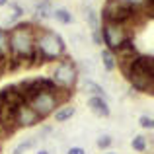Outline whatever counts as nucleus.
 <instances>
[{
    "label": "nucleus",
    "instance_id": "nucleus-1",
    "mask_svg": "<svg viewBox=\"0 0 154 154\" xmlns=\"http://www.w3.org/2000/svg\"><path fill=\"white\" fill-rule=\"evenodd\" d=\"M8 49H10V60L8 68H16L23 64V60H31L35 51V26L23 22L14 26L8 31Z\"/></svg>",
    "mask_w": 154,
    "mask_h": 154
},
{
    "label": "nucleus",
    "instance_id": "nucleus-2",
    "mask_svg": "<svg viewBox=\"0 0 154 154\" xmlns=\"http://www.w3.org/2000/svg\"><path fill=\"white\" fill-rule=\"evenodd\" d=\"M117 64L121 66L123 74L127 76V80L131 82V86L139 92H152L154 84V60L152 57L146 55H137L129 60H117Z\"/></svg>",
    "mask_w": 154,
    "mask_h": 154
},
{
    "label": "nucleus",
    "instance_id": "nucleus-3",
    "mask_svg": "<svg viewBox=\"0 0 154 154\" xmlns=\"http://www.w3.org/2000/svg\"><path fill=\"white\" fill-rule=\"evenodd\" d=\"M64 41L59 33L41 27V29H35V51L31 57V66H37V64L49 63V60H57L64 55Z\"/></svg>",
    "mask_w": 154,
    "mask_h": 154
},
{
    "label": "nucleus",
    "instance_id": "nucleus-4",
    "mask_svg": "<svg viewBox=\"0 0 154 154\" xmlns=\"http://www.w3.org/2000/svg\"><path fill=\"white\" fill-rule=\"evenodd\" d=\"M143 10H133V8H127L123 4L115 2V0H107L102 10V18L103 23H119V26H127L131 23L137 16Z\"/></svg>",
    "mask_w": 154,
    "mask_h": 154
},
{
    "label": "nucleus",
    "instance_id": "nucleus-5",
    "mask_svg": "<svg viewBox=\"0 0 154 154\" xmlns=\"http://www.w3.org/2000/svg\"><path fill=\"white\" fill-rule=\"evenodd\" d=\"M100 33H102L103 45L113 55L131 39V35L127 31V26H119V23H103V26H100Z\"/></svg>",
    "mask_w": 154,
    "mask_h": 154
},
{
    "label": "nucleus",
    "instance_id": "nucleus-6",
    "mask_svg": "<svg viewBox=\"0 0 154 154\" xmlns=\"http://www.w3.org/2000/svg\"><path fill=\"white\" fill-rule=\"evenodd\" d=\"M51 80L57 84V88L72 92L76 80H78V68H76V64L72 63L70 59H63V60H60V63L55 66Z\"/></svg>",
    "mask_w": 154,
    "mask_h": 154
},
{
    "label": "nucleus",
    "instance_id": "nucleus-7",
    "mask_svg": "<svg viewBox=\"0 0 154 154\" xmlns=\"http://www.w3.org/2000/svg\"><path fill=\"white\" fill-rule=\"evenodd\" d=\"M26 103L29 105L41 119H45L47 115H51V113L60 105L59 98H57V92H39V94L31 96Z\"/></svg>",
    "mask_w": 154,
    "mask_h": 154
},
{
    "label": "nucleus",
    "instance_id": "nucleus-8",
    "mask_svg": "<svg viewBox=\"0 0 154 154\" xmlns=\"http://www.w3.org/2000/svg\"><path fill=\"white\" fill-rule=\"evenodd\" d=\"M41 121V117L33 111L26 102H22L16 107V113H14V123L16 127H33Z\"/></svg>",
    "mask_w": 154,
    "mask_h": 154
},
{
    "label": "nucleus",
    "instance_id": "nucleus-9",
    "mask_svg": "<svg viewBox=\"0 0 154 154\" xmlns=\"http://www.w3.org/2000/svg\"><path fill=\"white\" fill-rule=\"evenodd\" d=\"M22 102H26L22 96V90L20 86L12 84V86H6L0 90V103L2 105H8V107H18Z\"/></svg>",
    "mask_w": 154,
    "mask_h": 154
},
{
    "label": "nucleus",
    "instance_id": "nucleus-10",
    "mask_svg": "<svg viewBox=\"0 0 154 154\" xmlns=\"http://www.w3.org/2000/svg\"><path fill=\"white\" fill-rule=\"evenodd\" d=\"M88 107L92 109V113L98 117H107L109 115V103L107 100L102 98V96H92L88 100Z\"/></svg>",
    "mask_w": 154,
    "mask_h": 154
},
{
    "label": "nucleus",
    "instance_id": "nucleus-11",
    "mask_svg": "<svg viewBox=\"0 0 154 154\" xmlns=\"http://www.w3.org/2000/svg\"><path fill=\"white\" fill-rule=\"evenodd\" d=\"M8 60H10V49H8V31L0 27V72L8 68Z\"/></svg>",
    "mask_w": 154,
    "mask_h": 154
},
{
    "label": "nucleus",
    "instance_id": "nucleus-12",
    "mask_svg": "<svg viewBox=\"0 0 154 154\" xmlns=\"http://www.w3.org/2000/svg\"><path fill=\"white\" fill-rule=\"evenodd\" d=\"M76 113V109L72 107V105H64V107H60L59 111H55V121H59V123H64V121H68L72 115Z\"/></svg>",
    "mask_w": 154,
    "mask_h": 154
},
{
    "label": "nucleus",
    "instance_id": "nucleus-13",
    "mask_svg": "<svg viewBox=\"0 0 154 154\" xmlns=\"http://www.w3.org/2000/svg\"><path fill=\"white\" fill-rule=\"evenodd\" d=\"M102 63H103V66H105V70H115V66H117V59H115V55H113L111 51H107V49H103L102 51Z\"/></svg>",
    "mask_w": 154,
    "mask_h": 154
},
{
    "label": "nucleus",
    "instance_id": "nucleus-14",
    "mask_svg": "<svg viewBox=\"0 0 154 154\" xmlns=\"http://www.w3.org/2000/svg\"><path fill=\"white\" fill-rule=\"evenodd\" d=\"M115 2L123 4L127 8H133V10H144V8L152 6V4H148V0H115Z\"/></svg>",
    "mask_w": 154,
    "mask_h": 154
},
{
    "label": "nucleus",
    "instance_id": "nucleus-15",
    "mask_svg": "<svg viewBox=\"0 0 154 154\" xmlns=\"http://www.w3.org/2000/svg\"><path fill=\"white\" fill-rule=\"evenodd\" d=\"M53 18L59 20L60 23H72V22H74L72 14H70L68 10H64V8H59V10H55V12H53Z\"/></svg>",
    "mask_w": 154,
    "mask_h": 154
},
{
    "label": "nucleus",
    "instance_id": "nucleus-16",
    "mask_svg": "<svg viewBox=\"0 0 154 154\" xmlns=\"http://www.w3.org/2000/svg\"><path fill=\"white\" fill-rule=\"evenodd\" d=\"M86 22L90 23L92 29H100V14L96 10H92V8H86Z\"/></svg>",
    "mask_w": 154,
    "mask_h": 154
},
{
    "label": "nucleus",
    "instance_id": "nucleus-17",
    "mask_svg": "<svg viewBox=\"0 0 154 154\" xmlns=\"http://www.w3.org/2000/svg\"><path fill=\"white\" fill-rule=\"evenodd\" d=\"M84 90L90 92V94H94V96H102L103 98V88L100 86V84L92 82V80H86V82H84Z\"/></svg>",
    "mask_w": 154,
    "mask_h": 154
},
{
    "label": "nucleus",
    "instance_id": "nucleus-18",
    "mask_svg": "<svg viewBox=\"0 0 154 154\" xmlns=\"http://www.w3.org/2000/svg\"><path fill=\"white\" fill-rule=\"evenodd\" d=\"M35 12H37V18H39V20H45V18H49V16H53V10L49 8V4H47V2L37 4Z\"/></svg>",
    "mask_w": 154,
    "mask_h": 154
},
{
    "label": "nucleus",
    "instance_id": "nucleus-19",
    "mask_svg": "<svg viewBox=\"0 0 154 154\" xmlns=\"http://www.w3.org/2000/svg\"><path fill=\"white\" fill-rule=\"evenodd\" d=\"M131 146L135 148L137 152H144V150H146V139H144V137H140V135L135 137V139L131 140Z\"/></svg>",
    "mask_w": 154,
    "mask_h": 154
},
{
    "label": "nucleus",
    "instance_id": "nucleus-20",
    "mask_svg": "<svg viewBox=\"0 0 154 154\" xmlns=\"http://www.w3.org/2000/svg\"><path fill=\"white\" fill-rule=\"evenodd\" d=\"M33 144H35V140H33V139H27V140H22V143H20L18 146L14 148V154H23V152H26V150H29V148L33 146Z\"/></svg>",
    "mask_w": 154,
    "mask_h": 154
},
{
    "label": "nucleus",
    "instance_id": "nucleus-21",
    "mask_svg": "<svg viewBox=\"0 0 154 154\" xmlns=\"http://www.w3.org/2000/svg\"><path fill=\"white\" fill-rule=\"evenodd\" d=\"M140 127H143V129H152V127H154V121H152V117H146V115H143V117H140Z\"/></svg>",
    "mask_w": 154,
    "mask_h": 154
},
{
    "label": "nucleus",
    "instance_id": "nucleus-22",
    "mask_svg": "<svg viewBox=\"0 0 154 154\" xmlns=\"http://www.w3.org/2000/svg\"><path fill=\"white\" fill-rule=\"evenodd\" d=\"M109 144H111V137L103 135V137H100V139H98V146L100 148H107Z\"/></svg>",
    "mask_w": 154,
    "mask_h": 154
},
{
    "label": "nucleus",
    "instance_id": "nucleus-23",
    "mask_svg": "<svg viewBox=\"0 0 154 154\" xmlns=\"http://www.w3.org/2000/svg\"><path fill=\"white\" fill-rule=\"evenodd\" d=\"M94 43H96V45H102V33H100V29H96L94 31Z\"/></svg>",
    "mask_w": 154,
    "mask_h": 154
},
{
    "label": "nucleus",
    "instance_id": "nucleus-24",
    "mask_svg": "<svg viewBox=\"0 0 154 154\" xmlns=\"http://www.w3.org/2000/svg\"><path fill=\"white\" fill-rule=\"evenodd\" d=\"M68 154H86V150H84V148H80V146H72L70 150H68Z\"/></svg>",
    "mask_w": 154,
    "mask_h": 154
},
{
    "label": "nucleus",
    "instance_id": "nucleus-25",
    "mask_svg": "<svg viewBox=\"0 0 154 154\" xmlns=\"http://www.w3.org/2000/svg\"><path fill=\"white\" fill-rule=\"evenodd\" d=\"M8 4V0H0V6H6Z\"/></svg>",
    "mask_w": 154,
    "mask_h": 154
},
{
    "label": "nucleus",
    "instance_id": "nucleus-26",
    "mask_svg": "<svg viewBox=\"0 0 154 154\" xmlns=\"http://www.w3.org/2000/svg\"><path fill=\"white\" fill-rule=\"evenodd\" d=\"M37 154H49V152H47V150H39Z\"/></svg>",
    "mask_w": 154,
    "mask_h": 154
},
{
    "label": "nucleus",
    "instance_id": "nucleus-27",
    "mask_svg": "<svg viewBox=\"0 0 154 154\" xmlns=\"http://www.w3.org/2000/svg\"><path fill=\"white\" fill-rule=\"evenodd\" d=\"M45 2H49V0H45Z\"/></svg>",
    "mask_w": 154,
    "mask_h": 154
}]
</instances>
